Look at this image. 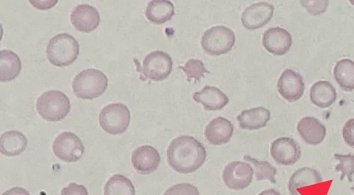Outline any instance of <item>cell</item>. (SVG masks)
<instances>
[{"instance_id": "6da1fadb", "label": "cell", "mask_w": 354, "mask_h": 195, "mask_svg": "<svg viewBox=\"0 0 354 195\" xmlns=\"http://www.w3.org/2000/svg\"><path fill=\"white\" fill-rule=\"evenodd\" d=\"M207 154L204 146L190 136H180L169 143L167 157L169 165L180 174H191L205 162Z\"/></svg>"}, {"instance_id": "7a4b0ae2", "label": "cell", "mask_w": 354, "mask_h": 195, "mask_svg": "<svg viewBox=\"0 0 354 195\" xmlns=\"http://www.w3.org/2000/svg\"><path fill=\"white\" fill-rule=\"evenodd\" d=\"M80 46L77 41L68 33H59L52 37L46 46V57L54 66L64 67L77 58Z\"/></svg>"}, {"instance_id": "3957f363", "label": "cell", "mask_w": 354, "mask_h": 195, "mask_svg": "<svg viewBox=\"0 0 354 195\" xmlns=\"http://www.w3.org/2000/svg\"><path fill=\"white\" fill-rule=\"evenodd\" d=\"M72 87L77 98L92 100L104 93L108 87V79L101 71L88 68L75 76Z\"/></svg>"}, {"instance_id": "277c9868", "label": "cell", "mask_w": 354, "mask_h": 195, "mask_svg": "<svg viewBox=\"0 0 354 195\" xmlns=\"http://www.w3.org/2000/svg\"><path fill=\"white\" fill-rule=\"evenodd\" d=\"M38 113L47 121L56 122L64 119L71 110L68 96L59 91L51 90L42 93L37 99Z\"/></svg>"}, {"instance_id": "5b68a950", "label": "cell", "mask_w": 354, "mask_h": 195, "mask_svg": "<svg viewBox=\"0 0 354 195\" xmlns=\"http://www.w3.org/2000/svg\"><path fill=\"white\" fill-rule=\"evenodd\" d=\"M235 43V35L228 27L216 26L203 33L201 44L209 55L217 56L227 53Z\"/></svg>"}, {"instance_id": "8992f818", "label": "cell", "mask_w": 354, "mask_h": 195, "mask_svg": "<svg viewBox=\"0 0 354 195\" xmlns=\"http://www.w3.org/2000/svg\"><path fill=\"white\" fill-rule=\"evenodd\" d=\"M100 125L112 135L124 133L130 123V111L122 103H111L105 106L99 114Z\"/></svg>"}, {"instance_id": "52a82bcc", "label": "cell", "mask_w": 354, "mask_h": 195, "mask_svg": "<svg viewBox=\"0 0 354 195\" xmlns=\"http://www.w3.org/2000/svg\"><path fill=\"white\" fill-rule=\"evenodd\" d=\"M53 151L61 160L74 162L82 158L84 147L80 138L75 133L64 131L54 140Z\"/></svg>"}, {"instance_id": "ba28073f", "label": "cell", "mask_w": 354, "mask_h": 195, "mask_svg": "<svg viewBox=\"0 0 354 195\" xmlns=\"http://www.w3.org/2000/svg\"><path fill=\"white\" fill-rule=\"evenodd\" d=\"M171 56L162 50H154L146 55L143 60L142 73L153 81L165 80L172 71Z\"/></svg>"}, {"instance_id": "9c48e42d", "label": "cell", "mask_w": 354, "mask_h": 195, "mask_svg": "<svg viewBox=\"0 0 354 195\" xmlns=\"http://www.w3.org/2000/svg\"><path fill=\"white\" fill-rule=\"evenodd\" d=\"M254 173L248 162L232 161L224 168L223 180L230 189L243 190L251 184Z\"/></svg>"}, {"instance_id": "30bf717a", "label": "cell", "mask_w": 354, "mask_h": 195, "mask_svg": "<svg viewBox=\"0 0 354 195\" xmlns=\"http://www.w3.org/2000/svg\"><path fill=\"white\" fill-rule=\"evenodd\" d=\"M270 155L277 163L290 166L299 160L301 151L295 140L289 137H280L272 141Z\"/></svg>"}, {"instance_id": "8fae6325", "label": "cell", "mask_w": 354, "mask_h": 195, "mask_svg": "<svg viewBox=\"0 0 354 195\" xmlns=\"http://www.w3.org/2000/svg\"><path fill=\"white\" fill-rule=\"evenodd\" d=\"M277 89L285 100L293 102L301 98L305 85L299 73L288 68L281 73L278 80Z\"/></svg>"}, {"instance_id": "7c38bea8", "label": "cell", "mask_w": 354, "mask_h": 195, "mask_svg": "<svg viewBox=\"0 0 354 195\" xmlns=\"http://www.w3.org/2000/svg\"><path fill=\"white\" fill-rule=\"evenodd\" d=\"M272 5L266 2L253 3L247 7L241 15L243 26L248 30H256L264 26L272 18Z\"/></svg>"}, {"instance_id": "4fadbf2b", "label": "cell", "mask_w": 354, "mask_h": 195, "mask_svg": "<svg viewBox=\"0 0 354 195\" xmlns=\"http://www.w3.org/2000/svg\"><path fill=\"white\" fill-rule=\"evenodd\" d=\"M131 162L133 168L141 174H150L157 169L160 163L158 150L151 145L137 147L132 153Z\"/></svg>"}, {"instance_id": "5bb4252c", "label": "cell", "mask_w": 354, "mask_h": 195, "mask_svg": "<svg viewBox=\"0 0 354 195\" xmlns=\"http://www.w3.org/2000/svg\"><path fill=\"white\" fill-rule=\"evenodd\" d=\"M72 25L75 29L83 32H90L100 24V16L97 10L89 4L75 6L70 16Z\"/></svg>"}, {"instance_id": "9a60e30c", "label": "cell", "mask_w": 354, "mask_h": 195, "mask_svg": "<svg viewBox=\"0 0 354 195\" xmlns=\"http://www.w3.org/2000/svg\"><path fill=\"white\" fill-rule=\"evenodd\" d=\"M264 48L275 55H283L288 53L292 45V37L289 32L280 27L270 28L262 37Z\"/></svg>"}, {"instance_id": "2e32d148", "label": "cell", "mask_w": 354, "mask_h": 195, "mask_svg": "<svg viewBox=\"0 0 354 195\" xmlns=\"http://www.w3.org/2000/svg\"><path fill=\"white\" fill-rule=\"evenodd\" d=\"M234 126L227 119L219 116L212 120L205 127L204 134L207 140L214 145L227 143L232 137Z\"/></svg>"}, {"instance_id": "e0dca14e", "label": "cell", "mask_w": 354, "mask_h": 195, "mask_svg": "<svg viewBox=\"0 0 354 195\" xmlns=\"http://www.w3.org/2000/svg\"><path fill=\"white\" fill-rule=\"evenodd\" d=\"M297 131L301 138L310 145H318L326 137V127L315 117H304L297 124Z\"/></svg>"}, {"instance_id": "ac0fdd59", "label": "cell", "mask_w": 354, "mask_h": 195, "mask_svg": "<svg viewBox=\"0 0 354 195\" xmlns=\"http://www.w3.org/2000/svg\"><path fill=\"white\" fill-rule=\"evenodd\" d=\"M193 99L201 103L205 109L217 111L223 109L229 102L227 96L216 86H205L202 90L193 93Z\"/></svg>"}, {"instance_id": "d6986e66", "label": "cell", "mask_w": 354, "mask_h": 195, "mask_svg": "<svg viewBox=\"0 0 354 195\" xmlns=\"http://www.w3.org/2000/svg\"><path fill=\"white\" fill-rule=\"evenodd\" d=\"M270 118V111L259 106L242 111L237 116V121L242 129L257 130L266 126Z\"/></svg>"}, {"instance_id": "ffe728a7", "label": "cell", "mask_w": 354, "mask_h": 195, "mask_svg": "<svg viewBox=\"0 0 354 195\" xmlns=\"http://www.w3.org/2000/svg\"><path fill=\"white\" fill-rule=\"evenodd\" d=\"M322 182L319 172L312 167H304L297 169L289 178L288 189L290 195H300L297 189L308 185Z\"/></svg>"}, {"instance_id": "44dd1931", "label": "cell", "mask_w": 354, "mask_h": 195, "mask_svg": "<svg viewBox=\"0 0 354 195\" xmlns=\"http://www.w3.org/2000/svg\"><path fill=\"white\" fill-rule=\"evenodd\" d=\"M28 140L20 131H8L1 134L0 138L1 153L6 156H16L26 148Z\"/></svg>"}, {"instance_id": "7402d4cb", "label": "cell", "mask_w": 354, "mask_h": 195, "mask_svg": "<svg viewBox=\"0 0 354 195\" xmlns=\"http://www.w3.org/2000/svg\"><path fill=\"white\" fill-rule=\"evenodd\" d=\"M337 98L334 86L328 81H318L310 88V101L319 108H327L332 105Z\"/></svg>"}, {"instance_id": "603a6c76", "label": "cell", "mask_w": 354, "mask_h": 195, "mask_svg": "<svg viewBox=\"0 0 354 195\" xmlns=\"http://www.w3.org/2000/svg\"><path fill=\"white\" fill-rule=\"evenodd\" d=\"M21 69L19 57L13 51L8 49L0 52V80L1 82H10L15 80Z\"/></svg>"}, {"instance_id": "cb8c5ba5", "label": "cell", "mask_w": 354, "mask_h": 195, "mask_svg": "<svg viewBox=\"0 0 354 195\" xmlns=\"http://www.w3.org/2000/svg\"><path fill=\"white\" fill-rule=\"evenodd\" d=\"M174 15V6L169 1L153 0L148 3L145 16L156 24H162L170 20Z\"/></svg>"}, {"instance_id": "d4e9b609", "label": "cell", "mask_w": 354, "mask_h": 195, "mask_svg": "<svg viewBox=\"0 0 354 195\" xmlns=\"http://www.w3.org/2000/svg\"><path fill=\"white\" fill-rule=\"evenodd\" d=\"M334 77L342 89L354 90V62L349 59L339 60L334 68Z\"/></svg>"}, {"instance_id": "484cf974", "label": "cell", "mask_w": 354, "mask_h": 195, "mask_svg": "<svg viewBox=\"0 0 354 195\" xmlns=\"http://www.w3.org/2000/svg\"><path fill=\"white\" fill-rule=\"evenodd\" d=\"M104 195H135V187L131 180L121 174H114L107 180Z\"/></svg>"}, {"instance_id": "4316f807", "label": "cell", "mask_w": 354, "mask_h": 195, "mask_svg": "<svg viewBox=\"0 0 354 195\" xmlns=\"http://www.w3.org/2000/svg\"><path fill=\"white\" fill-rule=\"evenodd\" d=\"M244 160L253 165L257 180H268L275 184L277 169L267 161H259L250 156H244Z\"/></svg>"}, {"instance_id": "83f0119b", "label": "cell", "mask_w": 354, "mask_h": 195, "mask_svg": "<svg viewBox=\"0 0 354 195\" xmlns=\"http://www.w3.org/2000/svg\"><path fill=\"white\" fill-rule=\"evenodd\" d=\"M334 158L339 161V164L335 166V170L341 172L340 180H343L346 177L348 182H353L354 154H335Z\"/></svg>"}, {"instance_id": "f1b7e54d", "label": "cell", "mask_w": 354, "mask_h": 195, "mask_svg": "<svg viewBox=\"0 0 354 195\" xmlns=\"http://www.w3.org/2000/svg\"><path fill=\"white\" fill-rule=\"evenodd\" d=\"M180 68L185 72L189 81L192 79L200 80L204 77L205 73H209L203 62L196 59H189L183 66Z\"/></svg>"}, {"instance_id": "f546056e", "label": "cell", "mask_w": 354, "mask_h": 195, "mask_svg": "<svg viewBox=\"0 0 354 195\" xmlns=\"http://www.w3.org/2000/svg\"><path fill=\"white\" fill-rule=\"evenodd\" d=\"M163 195H200V193L196 186L183 183L171 186Z\"/></svg>"}, {"instance_id": "4dcf8cb0", "label": "cell", "mask_w": 354, "mask_h": 195, "mask_svg": "<svg viewBox=\"0 0 354 195\" xmlns=\"http://www.w3.org/2000/svg\"><path fill=\"white\" fill-rule=\"evenodd\" d=\"M301 3L306 8L308 12L313 15H318L324 13L328 4V1H301Z\"/></svg>"}, {"instance_id": "1f68e13d", "label": "cell", "mask_w": 354, "mask_h": 195, "mask_svg": "<svg viewBox=\"0 0 354 195\" xmlns=\"http://www.w3.org/2000/svg\"><path fill=\"white\" fill-rule=\"evenodd\" d=\"M342 137L344 142L354 148V118L349 119L342 129Z\"/></svg>"}, {"instance_id": "d6a6232c", "label": "cell", "mask_w": 354, "mask_h": 195, "mask_svg": "<svg viewBox=\"0 0 354 195\" xmlns=\"http://www.w3.org/2000/svg\"><path fill=\"white\" fill-rule=\"evenodd\" d=\"M61 195H88V193L84 185L71 183L62 189Z\"/></svg>"}, {"instance_id": "836d02e7", "label": "cell", "mask_w": 354, "mask_h": 195, "mask_svg": "<svg viewBox=\"0 0 354 195\" xmlns=\"http://www.w3.org/2000/svg\"><path fill=\"white\" fill-rule=\"evenodd\" d=\"M37 9L46 10L52 8L57 1H29Z\"/></svg>"}, {"instance_id": "e575fe53", "label": "cell", "mask_w": 354, "mask_h": 195, "mask_svg": "<svg viewBox=\"0 0 354 195\" xmlns=\"http://www.w3.org/2000/svg\"><path fill=\"white\" fill-rule=\"evenodd\" d=\"M1 195H30V194L24 188L19 187H12L10 189L6 190Z\"/></svg>"}, {"instance_id": "d590c367", "label": "cell", "mask_w": 354, "mask_h": 195, "mask_svg": "<svg viewBox=\"0 0 354 195\" xmlns=\"http://www.w3.org/2000/svg\"><path fill=\"white\" fill-rule=\"evenodd\" d=\"M258 195H281L279 192L274 189H269L260 192Z\"/></svg>"}, {"instance_id": "8d00e7d4", "label": "cell", "mask_w": 354, "mask_h": 195, "mask_svg": "<svg viewBox=\"0 0 354 195\" xmlns=\"http://www.w3.org/2000/svg\"><path fill=\"white\" fill-rule=\"evenodd\" d=\"M351 189L354 192V187H352Z\"/></svg>"}]
</instances>
